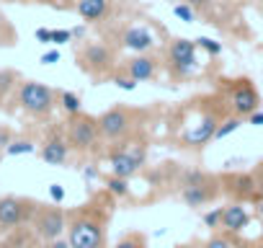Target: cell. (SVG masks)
<instances>
[{
    "mask_svg": "<svg viewBox=\"0 0 263 248\" xmlns=\"http://www.w3.org/2000/svg\"><path fill=\"white\" fill-rule=\"evenodd\" d=\"M11 143V132L8 130H0V148H6Z\"/></svg>",
    "mask_w": 263,
    "mask_h": 248,
    "instance_id": "obj_39",
    "label": "cell"
},
{
    "mask_svg": "<svg viewBox=\"0 0 263 248\" xmlns=\"http://www.w3.org/2000/svg\"><path fill=\"white\" fill-rule=\"evenodd\" d=\"M42 3H49L54 8H75L78 0H42Z\"/></svg>",
    "mask_w": 263,
    "mask_h": 248,
    "instance_id": "obj_35",
    "label": "cell"
},
{
    "mask_svg": "<svg viewBox=\"0 0 263 248\" xmlns=\"http://www.w3.org/2000/svg\"><path fill=\"white\" fill-rule=\"evenodd\" d=\"M83 179H85V181H98V179H101V171H98L96 166H85V168H83Z\"/></svg>",
    "mask_w": 263,
    "mask_h": 248,
    "instance_id": "obj_34",
    "label": "cell"
},
{
    "mask_svg": "<svg viewBox=\"0 0 263 248\" xmlns=\"http://www.w3.org/2000/svg\"><path fill=\"white\" fill-rule=\"evenodd\" d=\"M70 143H67V137L65 135H49L47 140H44V145H42V150H39V155H42V161L47 163V166H65L67 161H70Z\"/></svg>",
    "mask_w": 263,
    "mask_h": 248,
    "instance_id": "obj_15",
    "label": "cell"
},
{
    "mask_svg": "<svg viewBox=\"0 0 263 248\" xmlns=\"http://www.w3.org/2000/svg\"><path fill=\"white\" fill-rule=\"evenodd\" d=\"M106 191L114 197V199H126L129 194H132V189H129V179H121V176H108L106 179Z\"/></svg>",
    "mask_w": 263,
    "mask_h": 248,
    "instance_id": "obj_19",
    "label": "cell"
},
{
    "mask_svg": "<svg viewBox=\"0 0 263 248\" xmlns=\"http://www.w3.org/2000/svg\"><path fill=\"white\" fill-rule=\"evenodd\" d=\"M204 225L206 227H212V230H219V222H222V207H214V209H209V212H204Z\"/></svg>",
    "mask_w": 263,
    "mask_h": 248,
    "instance_id": "obj_28",
    "label": "cell"
},
{
    "mask_svg": "<svg viewBox=\"0 0 263 248\" xmlns=\"http://www.w3.org/2000/svg\"><path fill=\"white\" fill-rule=\"evenodd\" d=\"M219 189H222L219 181L214 176L199 171V168H189V171L181 173V199L194 209L206 207L209 202H214Z\"/></svg>",
    "mask_w": 263,
    "mask_h": 248,
    "instance_id": "obj_4",
    "label": "cell"
},
{
    "mask_svg": "<svg viewBox=\"0 0 263 248\" xmlns=\"http://www.w3.org/2000/svg\"><path fill=\"white\" fill-rule=\"evenodd\" d=\"M201 248H240V240H237L235 233L222 230V233H214Z\"/></svg>",
    "mask_w": 263,
    "mask_h": 248,
    "instance_id": "obj_20",
    "label": "cell"
},
{
    "mask_svg": "<svg viewBox=\"0 0 263 248\" xmlns=\"http://www.w3.org/2000/svg\"><path fill=\"white\" fill-rule=\"evenodd\" d=\"M168 62L171 67L183 78L196 70V42L191 39H173L168 47Z\"/></svg>",
    "mask_w": 263,
    "mask_h": 248,
    "instance_id": "obj_13",
    "label": "cell"
},
{
    "mask_svg": "<svg viewBox=\"0 0 263 248\" xmlns=\"http://www.w3.org/2000/svg\"><path fill=\"white\" fill-rule=\"evenodd\" d=\"M16 80H18V73L16 70H0V101H3L16 88Z\"/></svg>",
    "mask_w": 263,
    "mask_h": 248,
    "instance_id": "obj_25",
    "label": "cell"
},
{
    "mask_svg": "<svg viewBox=\"0 0 263 248\" xmlns=\"http://www.w3.org/2000/svg\"><path fill=\"white\" fill-rule=\"evenodd\" d=\"M108 166H111V173H114V176H121V179L137 176L140 168L145 166V148H140V145L126 148V145L121 143V148L111 150Z\"/></svg>",
    "mask_w": 263,
    "mask_h": 248,
    "instance_id": "obj_10",
    "label": "cell"
},
{
    "mask_svg": "<svg viewBox=\"0 0 263 248\" xmlns=\"http://www.w3.org/2000/svg\"><path fill=\"white\" fill-rule=\"evenodd\" d=\"M65 137H67L70 148L78 150V153H96L101 148V143H103L101 130H98V119L85 114V111H78V114L67 116Z\"/></svg>",
    "mask_w": 263,
    "mask_h": 248,
    "instance_id": "obj_3",
    "label": "cell"
},
{
    "mask_svg": "<svg viewBox=\"0 0 263 248\" xmlns=\"http://www.w3.org/2000/svg\"><path fill=\"white\" fill-rule=\"evenodd\" d=\"M75 62L80 65L83 73L93 78H106L116 67V52L106 42H85L80 52L75 55Z\"/></svg>",
    "mask_w": 263,
    "mask_h": 248,
    "instance_id": "obj_7",
    "label": "cell"
},
{
    "mask_svg": "<svg viewBox=\"0 0 263 248\" xmlns=\"http://www.w3.org/2000/svg\"><path fill=\"white\" fill-rule=\"evenodd\" d=\"M34 39L39 44H52V29H36L34 31Z\"/></svg>",
    "mask_w": 263,
    "mask_h": 248,
    "instance_id": "obj_32",
    "label": "cell"
},
{
    "mask_svg": "<svg viewBox=\"0 0 263 248\" xmlns=\"http://www.w3.org/2000/svg\"><path fill=\"white\" fill-rule=\"evenodd\" d=\"M222 191L230 194L235 202H250V199H258L260 194V184L253 173H227L222 181H219Z\"/></svg>",
    "mask_w": 263,
    "mask_h": 248,
    "instance_id": "obj_12",
    "label": "cell"
},
{
    "mask_svg": "<svg viewBox=\"0 0 263 248\" xmlns=\"http://www.w3.org/2000/svg\"><path fill=\"white\" fill-rule=\"evenodd\" d=\"M8 3H26V0H8Z\"/></svg>",
    "mask_w": 263,
    "mask_h": 248,
    "instance_id": "obj_41",
    "label": "cell"
},
{
    "mask_svg": "<svg viewBox=\"0 0 263 248\" xmlns=\"http://www.w3.org/2000/svg\"><path fill=\"white\" fill-rule=\"evenodd\" d=\"M124 73H126V75H132L137 83H147V80H153V78L158 75V60L142 52V55H137V57L126 60Z\"/></svg>",
    "mask_w": 263,
    "mask_h": 248,
    "instance_id": "obj_17",
    "label": "cell"
},
{
    "mask_svg": "<svg viewBox=\"0 0 263 248\" xmlns=\"http://www.w3.org/2000/svg\"><path fill=\"white\" fill-rule=\"evenodd\" d=\"M67 42H72V31L70 29H52V44H67Z\"/></svg>",
    "mask_w": 263,
    "mask_h": 248,
    "instance_id": "obj_30",
    "label": "cell"
},
{
    "mask_svg": "<svg viewBox=\"0 0 263 248\" xmlns=\"http://www.w3.org/2000/svg\"><path fill=\"white\" fill-rule=\"evenodd\" d=\"M114 85L116 88H121V91H126V93H132V91H135L137 88V80L135 78H132V75H114Z\"/></svg>",
    "mask_w": 263,
    "mask_h": 248,
    "instance_id": "obj_29",
    "label": "cell"
},
{
    "mask_svg": "<svg viewBox=\"0 0 263 248\" xmlns=\"http://www.w3.org/2000/svg\"><path fill=\"white\" fill-rule=\"evenodd\" d=\"M57 98H60V106L65 109V114H67V116H70V114L83 111V101H80V96H78V93H72V91H60V93H57Z\"/></svg>",
    "mask_w": 263,
    "mask_h": 248,
    "instance_id": "obj_23",
    "label": "cell"
},
{
    "mask_svg": "<svg viewBox=\"0 0 263 248\" xmlns=\"http://www.w3.org/2000/svg\"><path fill=\"white\" fill-rule=\"evenodd\" d=\"M49 197H52L54 204H62V199H65V189H62V184H52V186H49Z\"/></svg>",
    "mask_w": 263,
    "mask_h": 248,
    "instance_id": "obj_31",
    "label": "cell"
},
{
    "mask_svg": "<svg viewBox=\"0 0 263 248\" xmlns=\"http://www.w3.org/2000/svg\"><path fill=\"white\" fill-rule=\"evenodd\" d=\"M75 11L85 24H101L111 11V0H78Z\"/></svg>",
    "mask_w": 263,
    "mask_h": 248,
    "instance_id": "obj_18",
    "label": "cell"
},
{
    "mask_svg": "<svg viewBox=\"0 0 263 248\" xmlns=\"http://www.w3.org/2000/svg\"><path fill=\"white\" fill-rule=\"evenodd\" d=\"M248 124H253V127H263V109L253 111V114L248 116Z\"/></svg>",
    "mask_w": 263,
    "mask_h": 248,
    "instance_id": "obj_36",
    "label": "cell"
},
{
    "mask_svg": "<svg viewBox=\"0 0 263 248\" xmlns=\"http://www.w3.org/2000/svg\"><path fill=\"white\" fill-rule=\"evenodd\" d=\"M116 44H119L121 49H129V52L142 55V52H147V49L155 47V34H153L147 26H126V29H121V34L116 37Z\"/></svg>",
    "mask_w": 263,
    "mask_h": 248,
    "instance_id": "obj_14",
    "label": "cell"
},
{
    "mask_svg": "<svg viewBox=\"0 0 263 248\" xmlns=\"http://www.w3.org/2000/svg\"><path fill=\"white\" fill-rule=\"evenodd\" d=\"M186 3H189L194 11H199V8H204V11H206V8H209V0H186Z\"/></svg>",
    "mask_w": 263,
    "mask_h": 248,
    "instance_id": "obj_38",
    "label": "cell"
},
{
    "mask_svg": "<svg viewBox=\"0 0 263 248\" xmlns=\"http://www.w3.org/2000/svg\"><path fill=\"white\" fill-rule=\"evenodd\" d=\"M16 101L31 116H49L54 111V106L60 103L57 91L49 88V85H44V83H39V80H24L18 85Z\"/></svg>",
    "mask_w": 263,
    "mask_h": 248,
    "instance_id": "obj_6",
    "label": "cell"
},
{
    "mask_svg": "<svg viewBox=\"0 0 263 248\" xmlns=\"http://www.w3.org/2000/svg\"><path fill=\"white\" fill-rule=\"evenodd\" d=\"M227 103H230V114H237V116L248 119L253 111L260 109V93L255 91V85L248 78H240V80H235Z\"/></svg>",
    "mask_w": 263,
    "mask_h": 248,
    "instance_id": "obj_11",
    "label": "cell"
},
{
    "mask_svg": "<svg viewBox=\"0 0 263 248\" xmlns=\"http://www.w3.org/2000/svg\"><path fill=\"white\" fill-rule=\"evenodd\" d=\"M250 225V212L245 207V202H230L227 207H222V222L219 227L227 233H242Z\"/></svg>",
    "mask_w": 263,
    "mask_h": 248,
    "instance_id": "obj_16",
    "label": "cell"
},
{
    "mask_svg": "<svg viewBox=\"0 0 263 248\" xmlns=\"http://www.w3.org/2000/svg\"><path fill=\"white\" fill-rule=\"evenodd\" d=\"M31 227H34V235L44 243L62 238V233H67V212L60 204H39L31 220Z\"/></svg>",
    "mask_w": 263,
    "mask_h": 248,
    "instance_id": "obj_8",
    "label": "cell"
},
{
    "mask_svg": "<svg viewBox=\"0 0 263 248\" xmlns=\"http://www.w3.org/2000/svg\"><path fill=\"white\" fill-rule=\"evenodd\" d=\"M194 42H196L199 49H204V52L212 55V57L222 55V42H214V39H209V37H199V39H194Z\"/></svg>",
    "mask_w": 263,
    "mask_h": 248,
    "instance_id": "obj_26",
    "label": "cell"
},
{
    "mask_svg": "<svg viewBox=\"0 0 263 248\" xmlns=\"http://www.w3.org/2000/svg\"><path fill=\"white\" fill-rule=\"evenodd\" d=\"M114 202L116 199L108 191H101L88 204H83L67 215L70 248H106V233H108Z\"/></svg>",
    "mask_w": 263,
    "mask_h": 248,
    "instance_id": "obj_1",
    "label": "cell"
},
{
    "mask_svg": "<svg viewBox=\"0 0 263 248\" xmlns=\"http://www.w3.org/2000/svg\"><path fill=\"white\" fill-rule=\"evenodd\" d=\"M39 62H42V65H54V62H60V49H49V52H44V55L39 57Z\"/></svg>",
    "mask_w": 263,
    "mask_h": 248,
    "instance_id": "obj_33",
    "label": "cell"
},
{
    "mask_svg": "<svg viewBox=\"0 0 263 248\" xmlns=\"http://www.w3.org/2000/svg\"><path fill=\"white\" fill-rule=\"evenodd\" d=\"M176 248H194V245H189V243H183V245H176Z\"/></svg>",
    "mask_w": 263,
    "mask_h": 248,
    "instance_id": "obj_40",
    "label": "cell"
},
{
    "mask_svg": "<svg viewBox=\"0 0 263 248\" xmlns=\"http://www.w3.org/2000/svg\"><path fill=\"white\" fill-rule=\"evenodd\" d=\"M3 150H6L8 158H16V155H31V153H36V145L31 140H11Z\"/></svg>",
    "mask_w": 263,
    "mask_h": 248,
    "instance_id": "obj_24",
    "label": "cell"
},
{
    "mask_svg": "<svg viewBox=\"0 0 263 248\" xmlns=\"http://www.w3.org/2000/svg\"><path fill=\"white\" fill-rule=\"evenodd\" d=\"M227 116L224 111V98L212 93V96H201L196 101H191L181 116H178V140L186 148H206L209 143H214V132L219 127V121Z\"/></svg>",
    "mask_w": 263,
    "mask_h": 248,
    "instance_id": "obj_2",
    "label": "cell"
},
{
    "mask_svg": "<svg viewBox=\"0 0 263 248\" xmlns=\"http://www.w3.org/2000/svg\"><path fill=\"white\" fill-rule=\"evenodd\" d=\"M137 111L135 109H129V106H111L106 109L101 116H98V130H101V137L103 143H126V137L135 132L137 127Z\"/></svg>",
    "mask_w": 263,
    "mask_h": 248,
    "instance_id": "obj_5",
    "label": "cell"
},
{
    "mask_svg": "<svg viewBox=\"0 0 263 248\" xmlns=\"http://www.w3.org/2000/svg\"><path fill=\"white\" fill-rule=\"evenodd\" d=\"M44 248H70V243H67V240H62V238H54V240H47V243H44Z\"/></svg>",
    "mask_w": 263,
    "mask_h": 248,
    "instance_id": "obj_37",
    "label": "cell"
},
{
    "mask_svg": "<svg viewBox=\"0 0 263 248\" xmlns=\"http://www.w3.org/2000/svg\"><path fill=\"white\" fill-rule=\"evenodd\" d=\"M39 204L26 197H0V230H13L24 222H31Z\"/></svg>",
    "mask_w": 263,
    "mask_h": 248,
    "instance_id": "obj_9",
    "label": "cell"
},
{
    "mask_svg": "<svg viewBox=\"0 0 263 248\" xmlns=\"http://www.w3.org/2000/svg\"><path fill=\"white\" fill-rule=\"evenodd\" d=\"M116 3H129V0H116Z\"/></svg>",
    "mask_w": 263,
    "mask_h": 248,
    "instance_id": "obj_42",
    "label": "cell"
},
{
    "mask_svg": "<svg viewBox=\"0 0 263 248\" xmlns=\"http://www.w3.org/2000/svg\"><path fill=\"white\" fill-rule=\"evenodd\" d=\"M114 248H150V245H147V235H145V233L132 230V233L121 235V238L116 240Z\"/></svg>",
    "mask_w": 263,
    "mask_h": 248,
    "instance_id": "obj_22",
    "label": "cell"
},
{
    "mask_svg": "<svg viewBox=\"0 0 263 248\" xmlns=\"http://www.w3.org/2000/svg\"><path fill=\"white\" fill-rule=\"evenodd\" d=\"M173 13H176V19H181L183 24H194V21H196V13H194V8H191L189 3L173 6Z\"/></svg>",
    "mask_w": 263,
    "mask_h": 248,
    "instance_id": "obj_27",
    "label": "cell"
},
{
    "mask_svg": "<svg viewBox=\"0 0 263 248\" xmlns=\"http://www.w3.org/2000/svg\"><path fill=\"white\" fill-rule=\"evenodd\" d=\"M242 127V116H237V114H227L222 121H219V127H217V132H214V140H224L227 135H232L235 130H240Z\"/></svg>",
    "mask_w": 263,
    "mask_h": 248,
    "instance_id": "obj_21",
    "label": "cell"
}]
</instances>
